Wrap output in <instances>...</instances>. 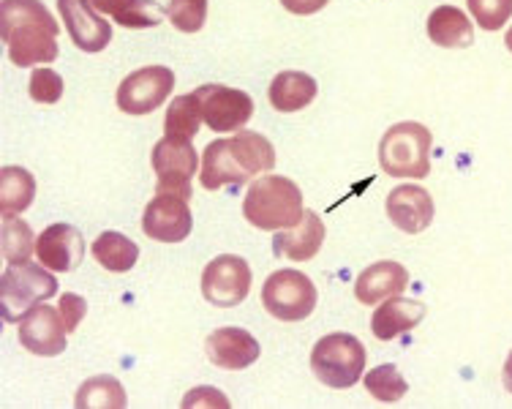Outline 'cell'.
Wrapping results in <instances>:
<instances>
[{"label": "cell", "mask_w": 512, "mask_h": 409, "mask_svg": "<svg viewBox=\"0 0 512 409\" xmlns=\"http://www.w3.org/2000/svg\"><path fill=\"white\" fill-rule=\"evenodd\" d=\"M409 284V273L401 262L382 260L365 268L355 281V298L363 306H379L382 300L401 295Z\"/></svg>", "instance_id": "d6986e66"}, {"label": "cell", "mask_w": 512, "mask_h": 409, "mask_svg": "<svg viewBox=\"0 0 512 409\" xmlns=\"http://www.w3.org/2000/svg\"><path fill=\"white\" fill-rule=\"evenodd\" d=\"M303 191L295 180L281 175H262L251 183L246 200H243V216L256 230H289L303 219Z\"/></svg>", "instance_id": "3957f363"}, {"label": "cell", "mask_w": 512, "mask_h": 409, "mask_svg": "<svg viewBox=\"0 0 512 409\" xmlns=\"http://www.w3.org/2000/svg\"><path fill=\"white\" fill-rule=\"evenodd\" d=\"M164 14L167 11L153 0H131V6L126 11H120L115 22L123 25V28H156Z\"/></svg>", "instance_id": "1f68e13d"}, {"label": "cell", "mask_w": 512, "mask_h": 409, "mask_svg": "<svg viewBox=\"0 0 512 409\" xmlns=\"http://www.w3.org/2000/svg\"><path fill=\"white\" fill-rule=\"evenodd\" d=\"M207 129L218 134L240 131L254 115V99L246 90L227 88V85H202L194 90Z\"/></svg>", "instance_id": "30bf717a"}, {"label": "cell", "mask_w": 512, "mask_h": 409, "mask_svg": "<svg viewBox=\"0 0 512 409\" xmlns=\"http://www.w3.org/2000/svg\"><path fill=\"white\" fill-rule=\"evenodd\" d=\"M431 145L434 137L423 123H395L379 142V167L390 178H425L431 172Z\"/></svg>", "instance_id": "277c9868"}, {"label": "cell", "mask_w": 512, "mask_h": 409, "mask_svg": "<svg viewBox=\"0 0 512 409\" xmlns=\"http://www.w3.org/2000/svg\"><path fill=\"white\" fill-rule=\"evenodd\" d=\"M425 317V306L420 300H406V298H387L374 311L371 317V330L379 341H393L398 336H404L412 328L420 325Z\"/></svg>", "instance_id": "ffe728a7"}, {"label": "cell", "mask_w": 512, "mask_h": 409, "mask_svg": "<svg viewBox=\"0 0 512 409\" xmlns=\"http://www.w3.org/2000/svg\"><path fill=\"white\" fill-rule=\"evenodd\" d=\"M202 404H213V407H229V401L218 393L216 388H194L183 399V407H202Z\"/></svg>", "instance_id": "836d02e7"}, {"label": "cell", "mask_w": 512, "mask_h": 409, "mask_svg": "<svg viewBox=\"0 0 512 409\" xmlns=\"http://www.w3.org/2000/svg\"><path fill=\"white\" fill-rule=\"evenodd\" d=\"M93 6L104 14H112V17H118L120 11H126L131 6V0H93Z\"/></svg>", "instance_id": "d590c367"}, {"label": "cell", "mask_w": 512, "mask_h": 409, "mask_svg": "<svg viewBox=\"0 0 512 409\" xmlns=\"http://www.w3.org/2000/svg\"><path fill=\"white\" fill-rule=\"evenodd\" d=\"M167 20L180 33H197L207 22V0H169Z\"/></svg>", "instance_id": "f1b7e54d"}, {"label": "cell", "mask_w": 512, "mask_h": 409, "mask_svg": "<svg viewBox=\"0 0 512 409\" xmlns=\"http://www.w3.org/2000/svg\"><path fill=\"white\" fill-rule=\"evenodd\" d=\"M142 230L158 243H180L194 230L188 200L178 194H156L142 213Z\"/></svg>", "instance_id": "7c38bea8"}, {"label": "cell", "mask_w": 512, "mask_h": 409, "mask_svg": "<svg viewBox=\"0 0 512 409\" xmlns=\"http://www.w3.org/2000/svg\"><path fill=\"white\" fill-rule=\"evenodd\" d=\"M175 88V74L167 66H145L120 82L115 101L126 115H148L158 110Z\"/></svg>", "instance_id": "8fae6325"}, {"label": "cell", "mask_w": 512, "mask_h": 409, "mask_svg": "<svg viewBox=\"0 0 512 409\" xmlns=\"http://www.w3.org/2000/svg\"><path fill=\"white\" fill-rule=\"evenodd\" d=\"M36 257L52 273H69L79 268V262L85 257L82 232L71 224H52L36 238Z\"/></svg>", "instance_id": "9a60e30c"}, {"label": "cell", "mask_w": 512, "mask_h": 409, "mask_svg": "<svg viewBox=\"0 0 512 409\" xmlns=\"http://www.w3.org/2000/svg\"><path fill=\"white\" fill-rule=\"evenodd\" d=\"M316 80L306 71H281L273 77L267 88V99L278 112H297L306 110L308 104L316 99Z\"/></svg>", "instance_id": "44dd1931"}, {"label": "cell", "mask_w": 512, "mask_h": 409, "mask_svg": "<svg viewBox=\"0 0 512 409\" xmlns=\"http://www.w3.org/2000/svg\"><path fill=\"white\" fill-rule=\"evenodd\" d=\"M387 216L401 232L417 235V232L428 230L431 221H434V200L423 186L406 183V186H398V189L390 191Z\"/></svg>", "instance_id": "2e32d148"}, {"label": "cell", "mask_w": 512, "mask_h": 409, "mask_svg": "<svg viewBox=\"0 0 512 409\" xmlns=\"http://www.w3.org/2000/svg\"><path fill=\"white\" fill-rule=\"evenodd\" d=\"M502 380H504V388H507V393H512V352L507 355V360H504Z\"/></svg>", "instance_id": "8d00e7d4"}, {"label": "cell", "mask_w": 512, "mask_h": 409, "mask_svg": "<svg viewBox=\"0 0 512 409\" xmlns=\"http://www.w3.org/2000/svg\"><path fill=\"white\" fill-rule=\"evenodd\" d=\"M0 251L9 265L30 262L33 254V230L17 216H3V230H0Z\"/></svg>", "instance_id": "4316f807"}, {"label": "cell", "mask_w": 512, "mask_h": 409, "mask_svg": "<svg viewBox=\"0 0 512 409\" xmlns=\"http://www.w3.org/2000/svg\"><path fill=\"white\" fill-rule=\"evenodd\" d=\"M202 110H199V101L194 93L188 96H178L172 99L167 110V118H164V131L167 137H175V140H194L199 134V126H202Z\"/></svg>", "instance_id": "484cf974"}, {"label": "cell", "mask_w": 512, "mask_h": 409, "mask_svg": "<svg viewBox=\"0 0 512 409\" xmlns=\"http://www.w3.org/2000/svg\"><path fill=\"white\" fill-rule=\"evenodd\" d=\"M150 161L158 175L156 194H178L183 200L191 197V178L199 170V153L191 140H175V137L158 140Z\"/></svg>", "instance_id": "ba28073f"}, {"label": "cell", "mask_w": 512, "mask_h": 409, "mask_svg": "<svg viewBox=\"0 0 512 409\" xmlns=\"http://www.w3.org/2000/svg\"><path fill=\"white\" fill-rule=\"evenodd\" d=\"M30 99L39 104H58L63 96V77L52 69H33L28 82Z\"/></svg>", "instance_id": "4dcf8cb0"}, {"label": "cell", "mask_w": 512, "mask_h": 409, "mask_svg": "<svg viewBox=\"0 0 512 409\" xmlns=\"http://www.w3.org/2000/svg\"><path fill=\"white\" fill-rule=\"evenodd\" d=\"M60 20L82 52H101L112 41V25L99 14L93 0H58Z\"/></svg>", "instance_id": "4fadbf2b"}, {"label": "cell", "mask_w": 512, "mask_h": 409, "mask_svg": "<svg viewBox=\"0 0 512 409\" xmlns=\"http://www.w3.org/2000/svg\"><path fill=\"white\" fill-rule=\"evenodd\" d=\"M330 3V0H281V6L286 11H292L297 17H308V14H316L322 11Z\"/></svg>", "instance_id": "e575fe53"}, {"label": "cell", "mask_w": 512, "mask_h": 409, "mask_svg": "<svg viewBox=\"0 0 512 409\" xmlns=\"http://www.w3.org/2000/svg\"><path fill=\"white\" fill-rule=\"evenodd\" d=\"M276 150L273 142L256 131H235L232 137L213 140L202 153V172L199 183L207 191H218L224 186H243L256 175L273 172Z\"/></svg>", "instance_id": "7a4b0ae2"}, {"label": "cell", "mask_w": 512, "mask_h": 409, "mask_svg": "<svg viewBox=\"0 0 512 409\" xmlns=\"http://www.w3.org/2000/svg\"><path fill=\"white\" fill-rule=\"evenodd\" d=\"M36 197V180L22 167H3L0 170V213L17 216L28 210Z\"/></svg>", "instance_id": "cb8c5ba5"}, {"label": "cell", "mask_w": 512, "mask_h": 409, "mask_svg": "<svg viewBox=\"0 0 512 409\" xmlns=\"http://www.w3.org/2000/svg\"><path fill=\"white\" fill-rule=\"evenodd\" d=\"M207 358L213 366L227 371L248 369L259 358V341L243 328H218L207 336Z\"/></svg>", "instance_id": "e0dca14e"}, {"label": "cell", "mask_w": 512, "mask_h": 409, "mask_svg": "<svg viewBox=\"0 0 512 409\" xmlns=\"http://www.w3.org/2000/svg\"><path fill=\"white\" fill-rule=\"evenodd\" d=\"M251 292V265L237 254H221L202 270V295L210 306L232 309Z\"/></svg>", "instance_id": "9c48e42d"}, {"label": "cell", "mask_w": 512, "mask_h": 409, "mask_svg": "<svg viewBox=\"0 0 512 409\" xmlns=\"http://www.w3.org/2000/svg\"><path fill=\"white\" fill-rule=\"evenodd\" d=\"M126 404V390H123V385L115 377H109V374H101V377L82 382V388L74 396V407L79 409H123Z\"/></svg>", "instance_id": "d4e9b609"}, {"label": "cell", "mask_w": 512, "mask_h": 409, "mask_svg": "<svg viewBox=\"0 0 512 409\" xmlns=\"http://www.w3.org/2000/svg\"><path fill=\"white\" fill-rule=\"evenodd\" d=\"M365 390L374 396L376 401H382V404H395V401H401L409 393V385L401 377V371L395 369L393 363H382V366H376L374 371H368L365 374Z\"/></svg>", "instance_id": "83f0119b"}, {"label": "cell", "mask_w": 512, "mask_h": 409, "mask_svg": "<svg viewBox=\"0 0 512 409\" xmlns=\"http://www.w3.org/2000/svg\"><path fill=\"white\" fill-rule=\"evenodd\" d=\"M504 44H507V50L512 52V28L507 30V39H504Z\"/></svg>", "instance_id": "74e56055"}, {"label": "cell", "mask_w": 512, "mask_h": 409, "mask_svg": "<svg viewBox=\"0 0 512 409\" xmlns=\"http://www.w3.org/2000/svg\"><path fill=\"white\" fill-rule=\"evenodd\" d=\"M58 22L41 0H3L0 3V36L9 60L20 69L55 63L60 55Z\"/></svg>", "instance_id": "6da1fadb"}, {"label": "cell", "mask_w": 512, "mask_h": 409, "mask_svg": "<svg viewBox=\"0 0 512 409\" xmlns=\"http://www.w3.org/2000/svg\"><path fill=\"white\" fill-rule=\"evenodd\" d=\"M365 347L352 333H330L311 350V371L327 388L344 390L360 382L365 371Z\"/></svg>", "instance_id": "8992f818"}, {"label": "cell", "mask_w": 512, "mask_h": 409, "mask_svg": "<svg viewBox=\"0 0 512 409\" xmlns=\"http://www.w3.org/2000/svg\"><path fill=\"white\" fill-rule=\"evenodd\" d=\"M60 317H63V325L66 330H77L79 322L85 320V314H88V300L82 298V295H74V292H66V295H60L58 303Z\"/></svg>", "instance_id": "d6a6232c"}, {"label": "cell", "mask_w": 512, "mask_h": 409, "mask_svg": "<svg viewBox=\"0 0 512 409\" xmlns=\"http://www.w3.org/2000/svg\"><path fill=\"white\" fill-rule=\"evenodd\" d=\"M322 243H325V221L316 210H306L297 227L278 232L273 238V254L292 262H308L322 251Z\"/></svg>", "instance_id": "ac0fdd59"}, {"label": "cell", "mask_w": 512, "mask_h": 409, "mask_svg": "<svg viewBox=\"0 0 512 409\" xmlns=\"http://www.w3.org/2000/svg\"><path fill=\"white\" fill-rule=\"evenodd\" d=\"M474 22L483 30H502L512 17V0H466Z\"/></svg>", "instance_id": "f546056e"}, {"label": "cell", "mask_w": 512, "mask_h": 409, "mask_svg": "<svg viewBox=\"0 0 512 409\" xmlns=\"http://www.w3.org/2000/svg\"><path fill=\"white\" fill-rule=\"evenodd\" d=\"M93 257L101 268L109 273H128L139 260L137 243L120 232H101L99 238L93 240Z\"/></svg>", "instance_id": "603a6c76"}, {"label": "cell", "mask_w": 512, "mask_h": 409, "mask_svg": "<svg viewBox=\"0 0 512 409\" xmlns=\"http://www.w3.org/2000/svg\"><path fill=\"white\" fill-rule=\"evenodd\" d=\"M428 39L439 44V47L458 50V47H469L472 44L474 28L461 9H455V6H439L428 17Z\"/></svg>", "instance_id": "7402d4cb"}, {"label": "cell", "mask_w": 512, "mask_h": 409, "mask_svg": "<svg viewBox=\"0 0 512 409\" xmlns=\"http://www.w3.org/2000/svg\"><path fill=\"white\" fill-rule=\"evenodd\" d=\"M262 303L267 314L281 322L308 320L316 309V287L300 270H276L267 276L262 287Z\"/></svg>", "instance_id": "52a82bcc"}, {"label": "cell", "mask_w": 512, "mask_h": 409, "mask_svg": "<svg viewBox=\"0 0 512 409\" xmlns=\"http://www.w3.org/2000/svg\"><path fill=\"white\" fill-rule=\"evenodd\" d=\"M58 292V279L50 268H41L33 262L9 265L0 276V314L3 322H20L30 309H36L41 300L52 298Z\"/></svg>", "instance_id": "5b68a950"}, {"label": "cell", "mask_w": 512, "mask_h": 409, "mask_svg": "<svg viewBox=\"0 0 512 409\" xmlns=\"http://www.w3.org/2000/svg\"><path fill=\"white\" fill-rule=\"evenodd\" d=\"M66 333L60 311L52 306H36L20 320V344L41 358H55L66 350Z\"/></svg>", "instance_id": "5bb4252c"}]
</instances>
